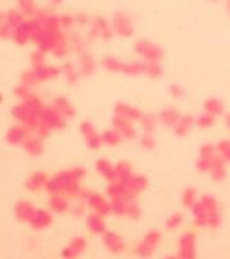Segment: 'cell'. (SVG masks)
I'll use <instances>...</instances> for the list:
<instances>
[{"label":"cell","instance_id":"12","mask_svg":"<svg viewBox=\"0 0 230 259\" xmlns=\"http://www.w3.org/2000/svg\"><path fill=\"white\" fill-rule=\"evenodd\" d=\"M30 135L31 132L23 124H15V126L8 128L5 138H7V142L11 145H23Z\"/></svg>","mask_w":230,"mask_h":259},{"label":"cell","instance_id":"1","mask_svg":"<svg viewBox=\"0 0 230 259\" xmlns=\"http://www.w3.org/2000/svg\"><path fill=\"white\" fill-rule=\"evenodd\" d=\"M11 115L15 119L16 122H19V124H23L27 130L32 134L35 132L38 124L41 123L39 115H36L34 112H31L29 108L26 107L23 103L15 104L12 110H11Z\"/></svg>","mask_w":230,"mask_h":259},{"label":"cell","instance_id":"21","mask_svg":"<svg viewBox=\"0 0 230 259\" xmlns=\"http://www.w3.org/2000/svg\"><path fill=\"white\" fill-rule=\"evenodd\" d=\"M70 49H72V45H70V42L67 39L66 34L63 33V34L54 42L53 49H51V53H53L57 58H63V57H66L67 54H69Z\"/></svg>","mask_w":230,"mask_h":259},{"label":"cell","instance_id":"56","mask_svg":"<svg viewBox=\"0 0 230 259\" xmlns=\"http://www.w3.org/2000/svg\"><path fill=\"white\" fill-rule=\"evenodd\" d=\"M225 123H226V126H228L230 130V113H226L225 115Z\"/></svg>","mask_w":230,"mask_h":259},{"label":"cell","instance_id":"42","mask_svg":"<svg viewBox=\"0 0 230 259\" xmlns=\"http://www.w3.org/2000/svg\"><path fill=\"white\" fill-rule=\"evenodd\" d=\"M156 146V141L152 137L151 132H144L142 138H140V148L144 150H152Z\"/></svg>","mask_w":230,"mask_h":259},{"label":"cell","instance_id":"7","mask_svg":"<svg viewBox=\"0 0 230 259\" xmlns=\"http://www.w3.org/2000/svg\"><path fill=\"white\" fill-rule=\"evenodd\" d=\"M215 155H217V150L214 145L211 143L202 145L200 148V157L197 159V169L202 173H209L210 165Z\"/></svg>","mask_w":230,"mask_h":259},{"label":"cell","instance_id":"30","mask_svg":"<svg viewBox=\"0 0 230 259\" xmlns=\"http://www.w3.org/2000/svg\"><path fill=\"white\" fill-rule=\"evenodd\" d=\"M34 212H35V208L29 201H21V203L16 204L15 214L18 219H21V220H31Z\"/></svg>","mask_w":230,"mask_h":259},{"label":"cell","instance_id":"58","mask_svg":"<svg viewBox=\"0 0 230 259\" xmlns=\"http://www.w3.org/2000/svg\"><path fill=\"white\" fill-rule=\"evenodd\" d=\"M3 102V96H1V93H0V103Z\"/></svg>","mask_w":230,"mask_h":259},{"label":"cell","instance_id":"13","mask_svg":"<svg viewBox=\"0 0 230 259\" xmlns=\"http://www.w3.org/2000/svg\"><path fill=\"white\" fill-rule=\"evenodd\" d=\"M34 72H35L38 80L41 82L45 81H50V80H56L58 77L62 74V68H58V66H53V65H42L38 66V68H32Z\"/></svg>","mask_w":230,"mask_h":259},{"label":"cell","instance_id":"27","mask_svg":"<svg viewBox=\"0 0 230 259\" xmlns=\"http://www.w3.org/2000/svg\"><path fill=\"white\" fill-rule=\"evenodd\" d=\"M93 29L96 30L97 33L98 38H101L104 41H108V39H111V37H112V30L109 29V25H108V22L104 19V18H96L94 19V25H93Z\"/></svg>","mask_w":230,"mask_h":259},{"label":"cell","instance_id":"14","mask_svg":"<svg viewBox=\"0 0 230 259\" xmlns=\"http://www.w3.org/2000/svg\"><path fill=\"white\" fill-rule=\"evenodd\" d=\"M96 68H97L96 61H94L92 54L87 53V50L80 54V57H78V71H80L81 76H92L93 73L96 72Z\"/></svg>","mask_w":230,"mask_h":259},{"label":"cell","instance_id":"47","mask_svg":"<svg viewBox=\"0 0 230 259\" xmlns=\"http://www.w3.org/2000/svg\"><path fill=\"white\" fill-rule=\"evenodd\" d=\"M45 189H46L47 192L50 194H58L59 193V190H58V184H57L56 178L51 177L47 180L46 185H45Z\"/></svg>","mask_w":230,"mask_h":259},{"label":"cell","instance_id":"2","mask_svg":"<svg viewBox=\"0 0 230 259\" xmlns=\"http://www.w3.org/2000/svg\"><path fill=\"white\" fill-rule=\"evenodd\" d=\"M39 119L43 124H46L47 127L50 128L51 131L53 130L59 131L66 127V117L63 116L54 106H45L41 111Z\"/></svg>","mask_w":230,"mask_h":259},{"label":"cell","instance_id":"52","mask_svg":"<svg viewBox=\"0 0 230 259\" xmlns=\"http://www.w3.org/2000/svg\"><path fill=\"white\" fill-rule=\"evenodd\" d=\"M70 172H72L73 177L76 178L77 181H80L81 183V180L85 177V174H86V170L81 166H76V168L70 169Z\"/></svg>","mask_w":230,"mask_h":259},{"label":"cell","instance_id":"9","mask_svg":"<svg viewBox=\"0 0 230 259\" xmlns=\"http://www.w3.org/2000/svg\"><path fill=\"white\" fill-rule=\"evenodd\" d=\"M113 30L121 37H131L133 33V26L131 19L123 12H118L113 16Z\"/></svg>","mask_w":230,"mask_h":259},{"label":"cell","instance_id":"10","mask_svg":"<svg viewBox=\"0 0 230 259\" xmlns=\"http://www.w3.org/2000/svg\"><path fill=\"white\" fill-rule=\"evenodd\" d=\"M82 198H85L87 203L90 204V207L97 211L98 214H107L111 209V205L108 204L105 198L100 196L98 193L94 192H89V190H82L81 192Z\"/></svg>","mask_w":230,"mask_h":259},{"label":"cell","instance_id":"45","mask_svg":"<svg viewBox=\"0 0 230 259\" xmlns=\"http://www.w3.org/2000/svg\"><path fill=\"white\" fill-rule=\"evenodd\" d=\"M89 225L92 227V229L97 231V232L102 231V228H104L102 220L100 219V216H97V215H92V216L89 218Z\"/></svg>","mask_w":230,"mask_h":259},{"label":"cell","instance_id":"35","mask_svg":"<svg viewBox=\"0 0 230 259\" xmlns=\"http://www.w3.org/2000/svg\"><path fill=\"white\" fill-rule=\"evenodd\" d=\"M123 73L128 76H139L144 73V61H128L124 62Z\"/></svg>","mask_w":230,"mask_h":259},{"label":"cell","instance_id":"46","mask_svg":"<svg viewBox=\"0 0 230 259\" xmlns=\"http://www.w3.org/2000/svg\"><path fill=\"white\" fill-rule=\"evenodd\" d=\"M50 132H51L50 128L47 127L46 124H43V123L41 122L39 124H38V127H36V130L34 134H35L36 137L41 138V139H45V138H47L49 135H50Z\"/></svg>","mask_w":230,"mask_h":259},{"label":"cell","instance_id":"17","mask_svg":"<svg viewBox=\"0 0 230 259\" xmlns=\"http://www.w3.org/2000/svg\"><path fill=\"white\" fill-rule=\"evenodd\" d=\"M210 176L214 181H222L226 177V161L218 154L213 158L211 165H210Z\"/></svg>","mask_w":230,"mask_h":259},{"label":"cell","instance_id":"31","mask_svg":"<svg viewBox=\"0 0 230 259\" xmlns=\"http://www.w3.org/2000/svg\"><path fill=\"white\" fill-rule=\"evenodd\" d=\"M62 73H63V76L67 80V82H70V84H76L78 81L80 76H81L78 68L74 64H72V62H65L63 64V66H62Z\"/></svg>","mask_w":230,"mask_h":259},{"label":"cell","instance_id":"8","mask_svg":"<svg viewBox=\"0 0 230 259\" xmlns=\"http://www.w3.org/2000/svg\"><path fill=\"white\" fill-rule=\"evenodd\" d=\"M133 122L128 120L127 117L120 116V115H115L112 119V126L113 128L121 134V137L127 141H132L135 138L138 137V132L136 128L133 127Z\"/></svg>","mask_w":230,"mask_h":259},{"label":"cell","instance_id":"22","mask_svg":"<svg viewBox=\"0 0 230 259\" xmlns=\"http://www.w3.org/2000/svg\"><path fill=\"white\" fill-rule=\"evenodd\" d=\"M195 124V119L191 115H183V116H180L179 119V122L175 124V127L172 128L174 130L175 135H178V137H186L190 131H191V128Z\"/></svg>","mask_w":230,"mask_h":259},{"label":"cell","instance_id":"49","mask_svg":"<svg viewBox=\"0 0 230 259\" xmlns=\"http://www.w3.org/2000/svg\"><path fill=\"white\" fill-rule=\"evenodd\" d=\"M169 91L175 99H180V97H183L184 95V89L179 85V84H171V85L169 86Z\"/></svg>","mask_w":230,"mask_h":259},{"label":"cell","instance_id":"53","mask_svg":"<svg viewBox=\"0 0 230 259\" xmlns=\"http://www.w3.org/2000/svg\"><path fill=\"white\" fill-rule=\"evenodd\" d=\"M74 22L76 23H78L80 26H86L87 23H89V18H87V15H85V14H77L76 16H74Z\"/></svg>","mask_w":230,"mask_h":259},{"label":"cell","instance_id":"23","mask_svg":"<svg viewBox=\"0 0 230 259\" xmlns=\"http://www.w3.org/2000/svg\"><path fill=\"white\" fill-rule=\"evenodd\" d=\"M115 168H116V183L127 184L133 177V169L131 163L127 161L118 162Z\"/></svg>","mask_w":230,"mask_h":259},{"label":"cell","instance_id":"34","mask_svg":"<svg viewBox=\"0 0 230 259\" xmlns=\"http://www.w3.org/2000/svg\"><path fill=\"white\" fill-rule=\"evenodd\" d=\"M102 66H104L107 71L112 72V73H118V72H123L124 62L120 61L116 57L107 56L104 57V60H102Z\"/></svg>","mask_w":230,"mask_h":259},{"label":"cell","instance_id":"55","mask_svg":"<svg viewBox=\"0 0 230 259\" xmlns=\"http://www.w3.org/2000/svg\"><path fill=\"white\" fill-rule=\"evenodd\" d=\"M1 23H5V12H1L0 11V25Z\"/></svg>","mask_w":230,"mask_h":259},{"label":"cell","instance_id":"29","mask_svg":"<svg viewBox=\"0 0 230 259\" xmlns=\"http://www.w3.org/2000/svg\"><path fill=\"white\" fill-rule=\"evenodd\" d=\"M124 138L121 137V134L118 131H116L115 128L107 130L101 134V141L102 145H107V146H117L120 143L123 142Z\"/></svg>","mask_w":230,"mask_h":259},{"label":"cell","instance_id":"38","mask_svg":"<svg viewBox=\"0 0 230 259\" xmlns=\"http://www.w3.org/2000/svg\"><path fill=\"white\" fill-rule=\"evenodd\" d=\"M21 84L31 89V88H34V86H36L38 84H41V81L38 80V77H36L34 69H30V71H26L22 73Z\"/></svg>","mask_w":230,"mask_h":259},{"label":"cell","instance_id":"3","mask_svg":"<svg viewBox=\"0 0 230 259\" xmlns=\"http://www.w3.org/2000/svg\"><path fill=\"white\" fill-rule=\"evenodd\" d=\"M57 184H58V190L59 193H65L67 196H77L81 193V186L80 181H77L73 177L70 170H61L57 176H54Z\"/></svg>","mask_w":230,"mask_h":259},{"label":"cell","instance_id":"43","mask_svg":"<svg viewBox=\"0 0 230 259\" xmlns=\"http://www.w3.org/2000/svg\"><path fill=\"white\" fill-rule=\"evenodd\" d=\"M30 61L32 68H38V66L45 65V61H46V53L39 50V49H36V50L31 54Z\"/></svg>","mask_w":230,"mask_h":259},{"label":"cell","instance_id":"4","mask_svg":"<svg viewBox=\"0 0 230 259\" xmlns=\"http://www.w3.org/2000/svg\"><path fill=\"white\" fill-rule=\"evenodd\" d=\"M135 51L138 53L139 57L143 58L144 61L160 62V60L163 58V50L156 43L144 41V39H140L135 43Z\"/></svg>","mask_w":230,"mask_h":259},{"label":"cell","instance_id":"24","mask_svg":"<svg viewBox=\"0 0 230 259\" xmlns=\"http://www.w3.org/2000/svg\"><path fill=\"white\" fill-rule=\"evenodd\" d=\"M53 106L58 110V111L61 112L63 116L66 117V119H70L76 115V110L73 107V104L69 100H67L66 97L63 96H58L54 99V102H53Z\"/></svg>","mask_w":230,"mask_h":259},{"label":"cell","instance_id":"40","mask_svg":"<svg viewBox=\"0 0 230 259\" xmlns=\"http://www.w3.org/2000/svg\"><path fill=\"white\" fill-rule=\"evenodd\" d=\"M215 150H217V154L225 159L226 162H230V141H221V142L217 143L215 146Z\"/></svg>","mask_w":230,"mask_h":259},{"label":"cell","instance_id":"11","mask_svg":"<svg viewBox=\"0 0 230 259\" xmlns=\"http://www.w3.org/2000/svg\"><path fill=\"white\" fill-rule=\"evenodd\" d=\"M115 115L127 117L128 120H131V122H139L143 116V112L140 111L138 107H133V106H129L127 103L120 102L116 103V106H115Z\"/></svg>","mask_w":230,"mask_h":259},{"label":"cell","instance_id":"50","mask_svg":"<svg viewBox=\"0 0 230 259\" xmlns=\"http://www.w3.org/2000/svg\"><path fill=\"white\" fill-rule=\"evenodd\" d=\"M61 19V26L62 29H70L76 22H74V16L69 15V14H63L62 16H59Z\"/></svg>","mask_w":230,"mask_h":259},{"label":"cell","instance_id":"51","mask_svg":"<svg viewBox=\"0 0 230 259\" xmlns=\"http://www.w3.org/2000/svg\"><path fill=\"white\" fill-rule=\"evenodd\" d=\"M30 92H31L30 88H27V86L19 84V85H18L15 88V91H14V93H15L16 97H19L21 100H23V99H25V97L27 96V95H29Z\"/></svg>","mask_w":230,"mask_h":259},{"label":"cell","instance_id":"39","mask_svg":"<svg viewBox=\"0 0 230 259\" xmlns=\"http://www.w3.org/2000/svg\"><path fill=\"white\" fill-rule=\"evenodd\" d=\"M18 5H19V11L25 16L35 15V0H18Z\"/></svg>","mask_w":230,"mask_h":259},{"label":"cell","instance_id":"19","mask_svg":"<svg viewBox=\"0 0 230 259\" xmlns=\"http://www.w3.org/2000/svg\"><path fill=\"white\" fill-rule=\"evenodd\" d=\"M180 113L176 108L174 107H169V108H164L163 111L159 113V123H162L163 126L170 128H174L175 124L179 122V119H180Z\"/></svg>","mask_w":230,"mask_h":259},{"label":"cell","instance_id":"18","mask_svg":"<svg viewBox=\"0 0 230 259\" xmlns=\"http://www.w3.org/2000/svg\"><path fill=\"white\" fill-rule=\"evenodd\" d=\"M11 39L15 42L16 45L19 46H25L27 45L29 42L32 41L30 29H29V26H27V22L25 21L23 23H21L18 27H15V29L12 30Z\"/></svg>","mask_w":230,"mask_h":259},{"label":"cell","instance_id":"54","mask_svg":"<svg viewBox=\"0 0 230 259\" xmlns=\"http://www.w3.org/2000/svg\"><path fill=\"white\" fill-rule=\"evenodd\" d=\"M107 242L109 244H111L112 247H117L118 244H120V242H118V239L116 238V236H113L112 234L108 235V236H107Z\"/></svg>","mask_w":230,"mask_h":259},{"label":"cell","instance_id":"28","mask_svg":"<svg viewBox=\"0 0 230 259\" xmlns=\"http://www.w3.org/2000/svg\"><path fill=\"white\" fill-rule=\"evenodd\" d=\"M22 103H23L31 112H34L36 115H41V111L43 110V107H45V106H43V102H42L41 99L36 96V95H34L32 92H30V93L22 100Z\"/></svg>","mask_w":230,"mask_h":259},{"label":"cell","instance_id":"5","mask_svg":"<svg viewBox=\"0 0 230 259\" xmlns=\"http://www.w3.org/2000/svg\"><path fill=\"white\" fill-rule=\"evenodd\" d=\"M80 131H81V135L87 145V148H92V150H98L101 148V134H98L96 127L93 126V123H90L89 120L82 122L80 126Z\"/></svg>","mask_w":230,"mask_h":259},{"label":"cell","instance_id":"44","mask_svg":"<svg viewBox=\"0 0 230 259\" xmlns=\"http://www.w3.org/2000/svg\"><path fill=\"white\" fill-rule=\"evenodd\" d=\"M195 198H197V192L194 188L184 189L183 192V203L186 207H191L195 204Z\"/></svg>","mask_w":230,"mask_h":259},{"label":"cell","instance_id":"26","mask_svg":"<svg viewBox=\"0 0 230 259\" xmlns=\"http://www.w3.org/2000/svg\"><path fill=\"white\" fill-rule=\"evenodd\" d=\"M30 222L35 228H45L51 223V216L45 209H35Z\"/></svg>","mask_w":230,"mask_h":259},{"label":"cell","instance_id":"41","mask_svg":"<svg viewBox=\"0 0 230 259\" xmlns=\"http://www.w3.org/2000/svg\"><path fill=\"white\" fill-rule=\"evenodd\" d=\"M215 123V117L209 115V113H202L200 116L195 119V124L198 126L200 128H210L214 126Z\"/></svg>","mask_w":230,"mask_h":259},{"label":"cell","instance_id":"57","mask_svg":"<svg viewBox=\"0 0 230 259\" xmlns=\"http://www.w3.org/2000/svg\"><path fill=\"white\" fill-rule=\"evenodd\" d=\"M51 5H59L62 3V0H50Z\"/></svg>","mask_w":230,"mask_h":259},{"label":"cell","instance_id":"36","mask_svg":"<svg viewBox=\"0 0 230 259\" xmlns=\"http://www.w3.org/2000/svg\"><path fill=\"white\" fill-rule=\"evenodd\" d=\"M144 73L151 78H159L163 73V68L160 65V62L144 61Z\"/></svg>","mask_w":230,"mask_h":259},{"label":"cell","instance_id":"16","mask_svg":"<svg viewBox=\"0 0 230 259\" xmlns=\"http://www.w3.org/2000/svg\"><path fill=\"white\" fill-rule=\"evenodd\" d=\"M23 148H25V151L31 155V157H39L43 154L45 151V145H43V139H41L39 137H30L27 138L25 141V143L22 145Z\"/></svg>","mask_w":230,"mask_h":259},{"label":"cell","instance_id":"48","mask_svg":"<svg viewBox=\"0 0 230 259\" xmlns=\"http://www.w3.org/2000/svg\"><path fill=\"white\" fill-rule=\"evenodd\" d=\"M12 27L8 26L7 23H1L0 25V38L1 39H10L11 36H12Z\"/></svg>","mask_w":230,"mask_h":259},{"label":"cell","instance_id":"15","mask_svg":"<svg viewBox=\"0 0 230 259\" xmlns=\"http://www.w3.org/2000/svg\"><path fill=\"white\" fill-rule=\"evenodd\" d=\"M49 176L45 172H38L31 173L29 178L26 180V188L29 189L30 192H39L42 188H45Z\"/></svg>","mask_w":230,"mask_h":259},{"label":"cell","instance_id":"33","mask_svg":"<svg viewBox=\"0 0 230 259\" xmlns=\"http://www.w3.org/2000/svg\"><path fill=\"white\" fill-rule=\"evenodd\" d=\"M50 208L54 211V212H58V214H61V212H65L67 208H69V203H67V200L63 196H59L58 194H51L50 197Z\"/></svg>","mask_w":230,"mask_h":259},{"label":"cell","instance_id":"37","mask_svg":"<svg viewBox=\"0 0 230 259\" xmlns=\"http://www.w3.org/2000/svg\"><path fill=\"white\" fill-rule=\"evenodd\" d=\"M25 19V15L22 14L21 11L18 10H10L5 12V23L8 26H11L12 29H15L18 26L23 23Z\"/></svg>","mask_w":230,"mask_h":259},{"label":"cell","instance_id":"20","mask_svg":"<svg viewBox=\"0 0 230 259\" xmlns=\"http://www.w3.org/2000/svg\"><path fill=\"white\" fill-rule=\"evenodd\" d=\"M96 170H97L100 176H102L107 180L108 183L116 181V168L105 158H100L96 162Z\"/></svg>","mask_w":230,"mask_h":259},{"label":"cell","instance_id":"6","mask_svg":"<svg viewBox=\"0 0 230 259\" xmlns=\"http://www.w3.org/2000/svg\"><path fill=\"white\" fill-rule=\"evenodd\" d=\"M148 185V180L145 176L142 174H133V177L127 184H123L124 186V198L125 200H132L135 196L142 193L144 189Z\"/></svg>","mask_w":230,"mask_h":259},{"label":"cell","instance_id":"32","mask_svg":"<svg viewBox=\"0 0 230 259\" xmlns=\"http://www.w3.org/2000/svg\"><path fill=\"white\" fill-rule=\"evenodd\" d=\"M139 123H140V126L144 130V132H151L152 134L158 127L159 117L152 115V113H143V116L139 120Z\"/></svg>","mask_w":230,"mask_h":259},{"label":"cell","instance_id":"25","mask_svg":"<svg viewBox=\"0 0 230 259\" xmlns=\"http://www.w3.org/2000/svg\"><path fill=\"white\" fill-rule=\"evenodd\" d=\"M203 110L206 113H209V115L214 117L224 115V104L218 99H215V97H210V99H207L204 102Z\"/></svg>","mask_w":230,"mask_h":259}]
</instances>
